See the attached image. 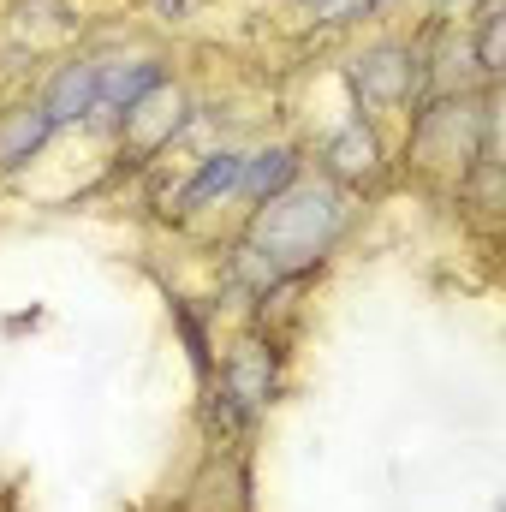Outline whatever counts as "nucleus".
I'll use <instances>...</instances> for the list:
<instances>
[{
  "label": "nucleus",
  "instance_id": "1",
  "mask_svg": "<svg viewBox=\"0 0 506 512\" xmlns=\"http://www.w3.org/2000/svg\"><path fill=\"white\" fill-rule=\"evenodd\" d=\"M352 209H346V191L328 185V179H298L286 185L280 197L256 203L251 227H245V245H251L280 280H298L310 274L322 256L340 245Z\"/></svg>",
  "mask_w": 506,
  "mask_h": 512
},
{
  "label": "nucleus",
  "instance_id": "2",
  "mask_svg": "<svg viewBox=\"0 0 506 512\" xmlns=\"http://www.w3.org/2000/svg\"><path fill=\"white\" fill-rule=\"evenodd\" d=\"M191 126V96L179 84H155L149 96H137L120 114V155H131V167H149L161 149H173V137Z\"/></svg>",
  "mask_w": 506,
  "mask_h": 512
},
{
  "label": "nucleus",
  "instance_id": "3",
  "mask_svg": "<svg viewBox=\"0 0 506 512\" xmlns=\"http://www.w3.org/2000/svg\"><path fill=\"white\" fill-rule=\"evenodd\" d=\"M352 84L370 108H405L423 84V54L405 48V42H370L352 60Z\"/></svg>",
  "mask_w": 506,
  "mask_h": 512
},
{
  "label": "nucleus",
  "instance_id": "4",
  "mask_svg": "<svg viewBox=\"0 0 506 512\" xmlns=\"http://www.w3.org/2000/svg\"><path fill=\"white\" fill-rule=\"evenodd\" d=\"M381 161H387V149H381V131L370 114H352L346 126H334L328 143H322V179L328 185H376Z\"/></svg>",
  "mask_w": 506,
  "mask_h": 512
},
{
  "label": "nucleus",
  "instance_id": "5",
  "mask_svg": "<svg viewBox=\"0 0 506 512\" xmlns=\"http://www.w3.org/2000/svg\"><path fill=\"white\" fill-rule=\"evenodd\" d=\"M221 387H227V399H239L245 417L268 411V405H274V387H280V376H274V346L256 340V334H245V340L227 352V364H221Z\"/></svg>",
  "mask_w": 506,
  "mask_h": 512
},
{
  "label": "nucleus",
  "instance_id": "6",
  "mask_svg": "<svg viewBox=\"0 0 506 512\" xmlns=\"http://www.w3.org/2000/svg\"><path fill=\"white\" fill-rule=\"evenodd\" d=\"M96 102H102V90H96V60H66V66H54V78L42 84V114L54 120V131L84 126V120L96 114Z\"/></svg>",
  "mask_w": 506,
  "mask_h": 512
},
{
  "label": "nucleus",
  "instance_id": "7",
  "mask_svg": "<svg viewBox=\"0 0 506 512\" xmlns=\"http://www.w3.org/2000/svg\"><path fill=\"white\" fill-rule=\"evenodd\" d=\"M155 84H167V66H161L155 54H137V60H96V90H102L96 114H114V126H120V114H126L137 96H149Z\"/></svg>",
  "mask_w": 506,
  "mask_h": 512
},
{
  "label": "nucleus",
  "instance_id": "8",
  "mask_svg": "<svg viewBox=\"0 0 506 512\" xmlns=\"http://www.w3.org/2000/svg\"><path fill=\"white\" fill-rule=\"evenodd\" d=\"M54 137V120L42 114V102H24V108H6L0 114V173H18L30 167V155H42Z\"/></svg>",
  "mask_w": 506,
  "mask_h": 512
},
{
  "label": "nucleus",
  "instance_id": "9",
  "mask_svg": "<svg viewBox=\"0 0 506 512\" xmlns=\"http://www.w3.org/2000/svg\"><path fill=\"white\" fill-rule=\"evenodd\" d=\"M298 179H304V161H298V149H292V143H268V149L245 155V167H239V191H245L251 203L280 197V191H286V185H298Z\"/></svg>",
  "mask_w": 506,
  "mask_h": 512
},
{
  "label": "nucleus",
  "instance_id": "10",
  "mask_svg": "<svg viewBox=\"0 0 506 512\" xmlns=\"http://www.w3.org/2000/svg\"><path fill=\"white\" fill-rule=\"evenodd\" d=\"M239 167H245V155H239V149H215V155H203V161H197V173H191V185L179 191V215H191V209H209V203L233 197V191H239Z\"/></svg>",
  "mask_w": 506,
  "mask_h": 512
},
{
  "label": "nucleus",
  "instance_id": "11",
  "mask_svg": "<svg viewBox=\"0 0 506 512\" xmlns=\"http://www.w3.org/2000/svg\"><path fill=\"white\" fill-rule=\"evenodd\" d=\"M501 0H483V12H477V72H483V84H495L501 78Z\"/></svg>",
  "mask_w": 506,
  "mask_h": 512
},
{
  "label": "nucleus",
  "instance_id": "12",
  "mask_svg": "<svg viewBox=\"0 0 506 512\" xmlns=\"http://www.w3.org/2000/svg\"><path fill=\"white\" fill-rule=\"evenodd\" d=\"M185 6H191V0H155V12H161V18H185Z\"/></svg>",
  "mask_w": 506,
  "mask_h": 512
},
{
  "label": "nucleus",
  "instance_id": "13",
  "mask_svg": "<svg viewBox=\"0 0 506 512\" xmlns=\"http://www.w3.org/2000/svg\"><path fill=\"white\" fill-rule=\"evenodd\" d=\"M435 6H459V0H435Z\"/></svg>",
  "mask_w": 506,
  "mask_h": 512
}]
</instances>
